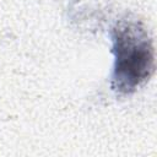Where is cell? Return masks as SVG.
<instances>
[{"instance_id":"1","label":"cell","mask_w":157,"mask_h":157,"mask_svg":"<svg viewBox=\"0 0 157 157\" xmlns=\"http://www.w3.org/2000/svg\"><path fill=\"white\" fill-rule=\"evenodd\" d=\"M113 65L110 90L120 97L135 93L152 77L156 53L152 36L145 22L134 15H124L109 29Z\"/></svg>"}]
</instances>
